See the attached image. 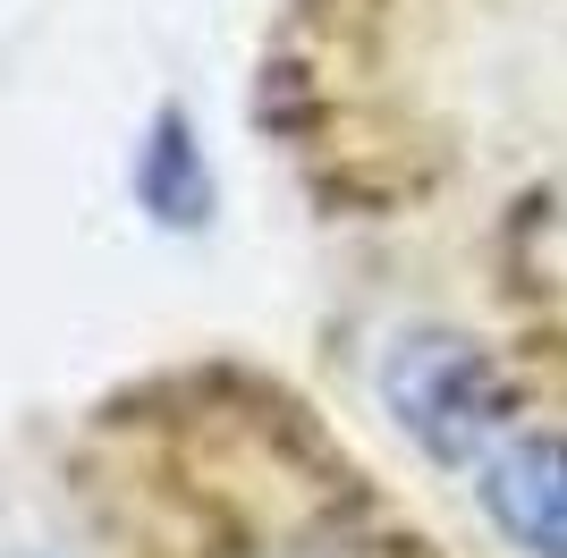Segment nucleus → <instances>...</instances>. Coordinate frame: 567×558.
I'll use <instances>...</instances> for the list:
<instances>
[{"instance_id": "obj_1", "label": "nucleus", "mask_w": 567, "mask_h": 558, "mask_svg": "<svg viewBox=\"0 0 567 558\" xmlns=\"http://www.w3.org/2000/svg\"><path fill=\"white\" fill-rule=\"evenodd\" d=\"M381 390H390L399 423L432 457H474L508 423V390L483 364V348H466V339H406L381 372Z\"/></svg>"}, {"instance_id": "obj_2", "label": "nucleus", "mask_w": 567, "mask_h": 558, "mask_svg": "<svg viewBox=\"0 0 567 558\" xmlns=\"http://www.w3.org/2000/svg\"><path fill=\"white\" fill-rule=\"evenodd\" d=\"M483 508L499 516V534L534 558H567V432H534L508 441L483 465Z\"/></svg>"}, {"instance_id": "obj_3", "label": "nucleus", "mask_w": 567, "mask_h": 558, "mask_svg": "<svg viewBox=\"0 0 567 558\" xmlns=\"http://www.w3.org/2000/svg\"><path fill=\"white\" fill-rule=\"evenodd\" d=\"M144 204L162 211V220H195V211H204V178H195V162H187V127H178V111L153 127V153H144Z\"/></svg>"}]
</instances>
